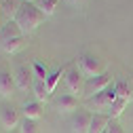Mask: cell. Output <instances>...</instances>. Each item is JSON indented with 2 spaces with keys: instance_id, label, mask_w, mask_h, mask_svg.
Here are the masks:
<instances>
[{
  "instance_id": "obj_1",
  "label": "cell",
  "mask_w": 133,
  "mask_h": 133,
  "mask_svg": "<svg viewBox=\"0 0 133 133\" xmlns=\"http://www.w3.org/2000/svg\"><path fill=\"white\" fill-rule=\"evenodd\" d=\"M46 19V15L34 4V2H25L23 0V4H21V9L17 11V15H15V23H17L19 28H21V32L28 36V34H32L38 25H42V21Z\"/></svg>"
},
{
  "instance_id": "obj_2",
  "label": "cell",
  "mask_w": 133,
  "mask_h": 133,
  "mask_svg": "<svg viewBox=\"0 0 133 133\" xmlns=\"http://www.w3.org/2000/svg\"><path fill=\"white\" fill-rule=\"evenodd\" d=\"M25 44V34L21 32V28L15 23L13 19L6 21L2 28H0V49H2L4 53H17L21 51Z\"/></svg>"
},
{
  "instance_id": "obj_3",
  "label": "cell",
  "mask_w": 133,
  "mask_h": 133,
  "mask_svg": "<svg viewBox=\"0 0 133 133\" xmlns=\"http://www.w3.org/2000/svg\"><path fill=\"white\" fill-rule=\"evenodd\" d=\"M114 97H116V89H114V82H112L108 89H104L102 93H97V95L87 99L85 102V110H89L91 114H108L110 108H112Z\"/></svg>"
},
{
  "instance_id": "obj_4",
  "label": "cell",
  "mask_w": 133,
  "mask_h": 133,
  "mask_svg": "<svg viewBox=\"0 0 133 133\" xmlns=\"http://www.w3.org/2000/svg\"><path fill=\"white\" fill-rule=\"evenodd\" d=\"M76 63H78V70H80V74L85 76V78H93V76H99V74H104V63L99 61L95 55H80L78 59H76Z\"/></svg>"
},
{
  "instance_id": "obj_5",
  "label": "cell",
  "mask_w": 133,
  "mask_h": 133,
  "mask_svg": "<svg viewBox=\"0 0 133 133\" xmlns=\"http://www.w3.org/2000/svg\"><path fill=\"white\" fill-rule=\"evenodd\" d=\"M63 78H65V87H68L70 95H74V97H85V82H87V78L80 74L78 68H76V70H68Z\"/></svg>"
},
{
  "instance_id": "obj_6",
  "label": "cell",
  "mask_w": 133,
  "mask_h": 133,
  "mask_svg": "<svg viewBox=\"0 0 133 133\" xmlns=\"http://www.w3.org/2000/svg\"><path fill=\"white\" fill-rule=\"evenodd\" d=\"M110 85H112V76L108 72L99 74V76H93V78H87V82H85V99H89V97H93L97 93H102Z\"/></svg>"
},
{
  "instance_id": "obj_7",
  "label": "cell",
  "mask_w": 133,
  "mask_h": 133,
  "mask_svg": "<svg viewBox=\"0 0 133 133\" xmlns=\"http://www.w3.org/2000/svg\"><path fill=\"white\" fill-rule=\"evenodd\" d=\"M91 118L93 114L85 108H78L72 116H70V125H72V131L74 133H89V127H91Z\"/></svg>"
},
{
  "instance_id": "obj_8",
  "label": "cell",
  "mask_w": 133,
  "mask_h": 133,
  "mask_svg": "<svg viewBox=\"0 0 133 133\" xmlns=\"http://www.w3.org/2000/svg\"><path fill=\"white\" fill-rule=\"evenodd\" d=\"M53 106H55V110L59 112V114H74L76 110H78V97H74V95H70V93H59V95H55V99H53Z\"/></svg>"
},
{
  "instance_id": "obj_9",
  "label": "cell",
  "mask_w": 133,
  "mask_h": 133,
  "mask_svg": "<svg viewBox=\"0 0 133 133\" xmlns=\"http://www.w3.org/2000/svg\"><path fill=\"white\" fill-rule=\"evenodd\" d=\"M15 85H17L19 91H30L32 85H34V72H32V68H28L25 63H19L17 68H15Z\"/></svg>"
},
{
  "instance_id": "obj_10",
  "label": "cell",
  "mask_w": 133,
  "mask_h": 133,
  "mask_svg": "<svg viewBox=\"0 0 133 133\" xmlns=\"http://www.w3.org/2000/svg\"><path fill=\"white\" fill-rule=\"evenodd\" d=\"M19 112L13 106H2L0 108V125H2L4 131H15L19 127Z\"/></svg>"
},
{
  "instance_id": "obj_11",
  "label": "cell",
  "mask_w": 133,
  "mask_h": 133,
  "mask_svg": "<svg viewBox=\"0 0 133 133\" xmlns=\"http://www.w3.org/2000/svg\"><path fill=\"white\" fill-rule=\"evenodd\" d=\"M15 89H17V85H15V78L13 74L6 70V68H0V97H13L15 95Z\"/></svg>"
},
{
  "instance_id": "obj_12",
  "label": "cell",
  "mask_w": 133,
  "mask_h": 133,
  "mask_svg": "<svg viewBox=\"0 0 133 133\" xmlns=\"http://www.w3.org/2000/svg\"><path fill=\"white\" fill-rule=\"evenodd\" d=\"M114 89H116V97L118 99H131L133 95V80H127V78H118L114 82Z\"/></svg>"
},
{
  "instance_id": "obj_13",
  "label": "cell",
  "mask_w": 133,
  "mask_h": 133,
  "mask_svg": "<svg viewBox=\"0 0 133 133\" xmlns=\"http://www.w3.org/2000/svg\"><path fill=\"white\" fill-rule=\"evenodd\" d=\"M21 4H23V0H0V11L11 21V19H15V15L21 9Z\"/></svg>"
},
{
  "instance_id": "obj_14",
  "label": "cell",
  "mask_w": 133,
  "mask_h": 133,
  "mask_svg": "<svg viewBox=\"0 0 133 133\" xmlns=\"http://www.w3.org/2000/svg\"><path fill=\"white\" fill-rule=\"evenodd\" d=\"M44 114V106L40 104V102H28V104H23V118H32V121H38L40 116Z\"/></svg>"
},
{
  "instance_id": "obj_15",
  "label": "cell",
  "mask_w": 133,
  "mask_h": 133,
  "mask_svg": "<svg viewBox=\"0 0 133 133\" xmlns=\"http://www.w3.org/2000/svg\"><path fill=\"white\" fill-rule=\"evenodd\" d=\"M110 114H93L91 118V127H89V133H104L108 123H110Z\"/></svg>"
},
{
  "instance_id": "obj_16",
  "label": "cell",
  "mask_w": 133,
  "mask_h": 133,
  "mask_svg": "<svg viewBox=\"0 0 133 133\" xmlns=\"http://www.w3.org/2000/svg\"><path fill=\"white\" fill-rule=\"evenodd\" d=\"M32 91H34V95H36V102H44V99L49 97V89H46V80H38V78H34V85H32Z\"/></svg>"
},
{
  "instance_id": "obj_17",
  "label": "cell",
  "mask_w": 133,
  "mask_h": 133,
  "mask_svg": "<svg viewBox=\"0 0 133 133\" xmlns=\"http://www.w3.org/2000/svg\"><path fill=\"white\" fill-rule=\"evenodd\" d=\"M65 68H57L53 74H49V78H46V89H49V95L51 93H55V89H57V82L61 80V76H65Z\"/></svg>"
},
{
  "instance_id": "obj_18",
  "label": "cell",
  "mask_w": 133,
  "mask_h": 133,
  "mask_svg": "<svg viewBox=\"0 0 133 133\" xmlns=\"http://www.w3.org/2000/svg\"><path fill=\"white\" fill-rule=\"evenodd\" d=\"M57 4H59V0H36V6L46 15H53L55 13V9H57Z\"/></svg>"
},
{
  "instance_id": "obj_19",
  "label": "cell",
  "mask_w": 133,
  "mask_h": 133,
  "mask_svg": "<svg viewBox=\"0 0 133 133\" xmlns=\"http://www.w3.org/2000/svg\"><path fill=\"white\" fill-rule=\"evenodd\" d=\"M19 133H40L38 121H32V118H23L19 123Z\"/></svg>"
},
{
  "instance_id": "obj_20",
  "label": "cell",
  "mask_w": 133,
  "mask_h": 133,
  "mask_svg": "<svg viewBox=\"0 0 133 133\" xmlns=\"http://www.w3.org/2000/svg\"><path fill=\"white\" fill-rule=\"evenodd\" d=\"M32 72H34V78H38V80H46L49 78V72H46V68H44L40 61L32 63Z\"/></svg>"
},
{
  "instance_id": "obj_21",
  "label": "cell",
  "mask_w": 133,
  "mask_h": 133,
  "mask_svg": "<svg viewBox=\"0 0 133 133\" xmlns=\"http://www.w3.org/2000/svg\"><path fill=\"white\" fill-rule=\"evenodd\" d=\"M104 133H125V129L121 127L118 118H112V121L108 123V127H106V131H104Z\"/></svg>"
},
{
  "instance_id": "obj_22",
  "label": "cell",
  "mask_w": 133,
  "mask_h": 133,
  "mask_svg": "<svg viewBox=\"0 0 133 133\" xmlns=\"http://www.w3.org/2000/svg\"><path fill=\"white\" fill-rule=\"evenodd\" d=\"M63 2H65V4H70V6H82L87 0H63Z\"/></svg>"
},
{
  "instance_id": "obj_23",
  "label": "cell",
  "mask_w": 133,
  "mask_h": 133,
  "mask_svg": "<svg viewBox=\"0 0 133 133\" xmlns=\"http://www.w3.org/2000/svg\"><path fill=\"white\" fill-rule=\"evenodd\" d=\"M25 2H34V4H36V0H25Z\"/></svg>"
},
{
  "instance_id": "obj_24",
  "label": "cell",
  "mask_w": 133,
  "mask_h": 133,
  "mask_svg": "<svg viewBox=\"0 0 133 133\" xmlns=\"http://www.w3.org/2000/svg\"><path fill=\"white\" fill-rule=\"evenodd\" d=\"M6 133H19V131H6Z\"/></svg>"
}]
</instances>
